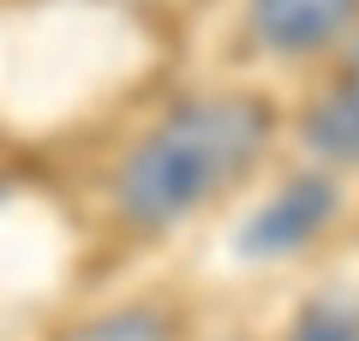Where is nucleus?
<instances>
[{"mask_svg": "<svg viewBox=\"0 0 359 341\" xmlns=\"http://www.w3.org/2000/svg\"><path fill=\"white\" fill-rule=\"evenodd\" d=\"M269 108L245 90H210L168 108L126 150L114 174V210L138 234H168L233 192L269 150Z\"/></svg>", "mask_w": 359, "mask_h": 341, "instance_id": "f257e3e1", "label": "nucleus"}, {"mask_svg": "<svg viewBox=\"0 0 359 341\" xmlns=\"http://www.w3.org/2000/svg\"><path fill=\"white\" fill-rule=\"evenodd\" d=\"M335 210H341L335 174H323V168L318 174H294L240 222L233 258H245V264H282V258H299L311 240H323V227L335 222Z\"/></svg>", "mask_w": 359, "mask_h": 341, "instance_id": "f03ea898", "label": "nucleus"}, {"mask_svg": "<svg viewBox=\"0 0 359 341\" xmlns=\"http://www.w3.org/2000/svg\"><path fill=\"white\" fill-rule=\"evenodd\" d=\"M359 25V0H245V42L276 60H306Z\"/></svg>", "mask_w": 359, "mask_h": 341, "instance_id": "7ed1b4c3", "label": "nucleus"}, {"mask_svg": "<svg viewBox=\"0 0 359 341\" xmlns=\"http://www.w3.org/2000/svg\"><path fill=\"white\" fill-rule=\"evenodd\" d=\"M299 138L323 168H359V66L306 108Z\"/></svg>", "mask_w": 359, "mask_h": 341, "instance_id": "20e7f679", "label": "nucleus"}, {"mask_svg": "<svg viewBox=\"0 0 359 341\" xmlns=\"http://www.w3.org/2000/svg\"><path fill=\"white\" fill-rule=\"evenodd\" d=\"M60 341H174V323L156 305H114V312H96L84 323H72Z\"/></svg>", "mask_w": 359, "mask_h": 341, "instance_id": "39448f33", "label": "nucleus"}, {"mask_svg": "<svg viewBox=\"0 0 359 341\" xmlns=\"http://www.w3.org/2000/svg\"><path fill=\"white\" fill-rule=\"evenodd\" d=\"M282 341H359V300L347 293H318L294 312Z\"/></svg>", "mask_w": 359, "mask_h": 341, "instance_id": "423d86ee", "label": "nucleus"}]
</instances>
